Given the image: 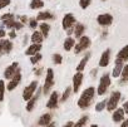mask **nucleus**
Wrapping results in <instances>:
<instances>
[{"label":"nucleus","mask_w":128,"mask_h":127,"mask_svg":"<svg viewBox=\"0 0 128 127\" xmlns=\"http://www.w3.org/2000/svg\"><path fill=\"white\" fill-rule=\"evenodd\" d=\"M55 79H54V69L53 68H48L46 73H45V81H44V86H43V94H48L52 89V87L54 86Z\"/></svg>","instance_id":"obj_3"},{"label":"nucleus","mask_w":128,"mask_h":127,"mask_svg":"<svg viewBox=\"0 0 128 127\" xmlns=\"http://www.w3.org/2000/svg\"><path fill=\"white\" fill-rule=\"evenodd\" d=\"M83 78H84L83 72H77L74 74V77H73V86H72V89H73L74 93H78V91L80 89V87L83 84Z\"/></svg>","instance_id":"obj_11"},{"label":"nucleus","mask_w":128,"mask_h":127,"mask_svg":"<svg viewBox=\"0 0 128 127\" xmlns=\"http://www.w3.org/2000/svg\"><path fill=\"white\" fill-rule=\"evenodd\" d=\"M124 109L123 108H116L114 111H113V114H112V119H113V122H116V123H119V122H122L123 119H124Z\"/></svg>","instance_id":"obj_16"},{"label":"nucleus","mask_w":128,"mask_h":127,"mask_svg":"<svg viewBox=\"0 0 128 127\" xmlns=\"http://www.w3.org/2000/svg\"><path fill=\"white\" fill-rule=\"evenodd\" d=\"M39 32L43 34L44 39L48 38V35L50 33V24H48L46 22H43L42 24H39Z\"/></svg>","instance_id":"obj_24"},{"label":"nucleus","mask_w":128,"mask_h":127,"mask_svg":"<svg viewBox=\"0 0 128 127\" xmlns=\"http://www.w3.org/2000/svg\"><path fill=\"white\" fill-rule=\"evenodd\" d=\"M42 71H43V68H39V69H35V76H40V73H42Z\"/></svg>","instance_id":"obj_46"},{"label":"nucleus","mask_w":128,"mask_h":127,"mask_svg":"<svg viewBox=\"0 0 128 127\" xmlns=\"http://www.w3.org/2000/svg\"><path fill=\"white\" fill-rule=\"evenodd\" d=\"M42 50V44H30L26 49H25V55L26 57H32L34 54L40 53Z\"/></svg>","instance_id":"obj_15"},{"label":"nucleus","mask_w":128,"mask_h":127,"mask_svg":"<svg viewBox=\"0 0 128 127\" xmlns=\"http://www.w3.org/2000/svg\"><path fill=\"white\" fill-rule=\"evenodd\" d=\"M40 92H43L42 88H39L38 94H34V96L26 102V107H25V109H26L28 112H32V111L34 109V107H35V104H36V102H38V99H39V97H40Z\"/></svg>","instance_id":"obj_14"},{"label":"nucleus","mask_w":128,"mask_h":127,"mask_svg":"<svg viewBox=\"0 0 128 127\" xmlns=\"http://www.w3.org/2000/svg\"><path fill=\"white\" fill-rule=\"evenodd\" d=\"M9 37H10V39H14V38H16V33H15V30H10V33H9Z\"/></svg>","instance_id":"obj_43"},{"label":"nucleus","mask_w":128,"mask_h":127,"mask_svg":"<svg viewBox=\"0 0 128 127\" xmlns=\"http://www.w3.org/2000/svg\"><path fill=\"white\" fill-rule=\"evenodd\" d=\"M53 63H54V64H56V66L62 64V63H63V57H62V54L54 53V54H53Z\"/></svg>","instance_id":"obj_33"},{"label":"nucleus","mask_w":128,"mask_h":127,"mask_svg":"<svg viewBox=\"0 0 128 127\" xmlns=\"http://www.w3.org/2000/svg\"><path fill=\"white\" fill-rule=\"evenodd\" d=\"M84 30H86L84 24L78 23V24L76 25V29H74V35H76V38H80V37L84 34Z\"/></svg>","instance_id":"obj_26"},{"label":"nucleus","mask_w":128,"mask_h":127,"mask_svg":"<svg viewBox=\"0 0 128 127\" xmlns=\"http://www.w3.org/2000/svg\"><path fill=\"white\" fill-rule=\"evenodd\" d=\"M30 40H32L33 44H42L43 40H44V37H43V34L39 30H34L32 37H30Z\"/></svg>","instance_id":"obj_21"},{"label":"nucleus","mask_w":128,"mask_h":127,"mask_svg":"<svg viewBox=\"0 0 128 127\" xmlns=\"http://www.w3.org/2000/svg\"><path fill=\"white\" fill-rule=\"evenodd\" d=\"M53 18V14L52 13H49V12H42V13H39L38 14V17L35 18L38 22H45V20H48V19H52Z\"/></svg>","instance_id":"obj_25"},{"label":"nucleus","mask_w":128,"mask_h":127,"mask_svg":"<svg viewBox=\"0 0 128 127\" xmlns=\"http://www.w3.org/2000/svg\"><path fill=\"white\" fill-rule=\"evenodd\" d=\"M29 27H30L32 29H36V28H38V20H36L35 18L30 19V20H29Z\"/></svg>","instance_id":"obj_37"},{"label":"nucleus","mask_w":128,"mask_h":127,"mask_svg":"<svg viewBox=\"0 0 128 127\" xmlns=\"http://www.w3.org/2000/svg\"><path fill=\"white\" fill-rule=\"evenodd\" d=\"M5 35H6V32L3 28H0V40H2L3 38H5Z\"/></svg>","instance_id":"obj_41"},{"label":"nucleus","mask_w":128,"mask_h":127,"mask_svg":"<svg viewBox=\"0 0 128 127\" xmlns=\"http://www.w3.org/2000/svg\"><path fill=\"white\" fill-rule=\"evenodd\" d=\"M89 59H90V53L86 54V55L82 58V60L79 62V64L77 66V72H83V71L86 69V67H87V64H88Z\"/></svg>","instance_id":"obj_22"},{"label":"nucleus","mask_w":128,"mask_h":127,"mask_svg":"<svg viewBox=\"0 0 128 127\" xmlns=\"http://www.w3.org/2000/svg\"><path fill=\"white\" fill-rule=\"evenodd\" d=\"M23 27H24V24H23L22 22H15V27H14V29H15V30H20Z\"/></svg>","instance_id":"obj_40"},{"label":"nucleus","mask_w":128,"mask_h":127,"mask_svg":"<svg viewBox=\"0 0 128 127\" xmlns=\"http://www.w3.org/2000/svg\"><path fill=\"white\" fill-rule=\"evenodd\" d=\"M120 127H128V118L122 121V124H120Z\"/></svg>","instance_id":"obj_44"},{"label":"nucleus","mask_w":128,"mask_h":127,"mask_svg":"<svg viewBox=\"0 0 128 127\" xmlns=\"http://www.w3.org/2000/svg\"><path fill=\"white\" fill-rule=\"evenodd\" d=\"M92 3V0H79V5L82 9H87Z\"/></svg>","instance_id":"obj_36"},{"label":"nucleus","mask_w":128,"mask_h":127,"mask_svg":"<svg viewBox=\"0 0 128 127\" xmlns=\"http://www.w3.org/2000/svg\"><path fill=\"white\" fill-rule=\"evenodd\" d=\"M59 98H60V94H59L56 91L52 92L50 96H49V99H48V102H46V108H48V109H55V108L58 107Z\"/></svg>","instance_id":"obj_9"},{"label":"nucleus","mask_w":128,"mask_h":127,"mask_svg":"<svg viewBox=\"0 0 128 127\" xmlns=\"http://www.w3.org/2000/svg\"><path fill=\"white\" fill-rule=\"evenodd\" d=\"M5 91H6V84L4 79H0V102H3L5 98Z\"/></svg>","instance_id":"obj_28"},{"label":"nucleus","mask_w":128,"mask_h":127,"mask_svg":"<svg viewBox=\"0 0 128 127\" xmlns=\"http://www.w3.org/2000/svg\"><path fill=\"white\" fill-rule=\"evenodd\" d=\"M103 2H106V0H103Z\"/></svg>","instance_id":"obj_50"},{"label":"nucleus","mask_w":128,"mask_h":127,"mask_svg":"<svg viewBox=\"0 0 128 127\" xmlns=\"http://www.w3.org/2000/svg\"><path fill=\"white\" fill-rule=\"evenodd\" d=\"M106 106H107V99L100 101V102H98V103L96 104V111H97V112H102V111L106 108Z\"/></svg>","instance_id":"obj_35"},{"label":"nucleus","mask_w":128,"mask_h":127,"mask_svg":"<svg viewBox=\"0 0 128 127\" xmlns=\"http://www.w3.org/2000/svg\"><path fill=\"white\" fill-rule=\"evenodd\" d=\"M88 119H89V117H88V116H83L82 118H79V119H78V122L73 123V126H72V127H83V126H86V124H87Z\"/></svg>","instance_id":"obj_29"},{"label":"nucleus","mask_w":128,"mask_h":127,"mask_svg":"<svg viewBox=\"0 0 128 127\" xmlns=\"http://www.w3.org/2000/svg\"><path fill=\"white\" fill-rule=\"evenodd\" d=\"M73 123H74V122H72V121H69L68 123H66V124H64L63 127H72V126H73Z\"/></svg>","instance_id":"obj_45"},{"label":"nucleus","mask_w":128,"mask_h":127,"mask_svg":"<svg viewBox=\"0 0 128 127\" xmlns=\"http://www.w3.org/2000/svg\"><path fill=\"white\" fill-rule=\"evenodd\" d=\"M112 81H110V76L108 73H104L100 79H99V84H98V88L96 89V93H98V96H103L107 93L109 86H110Z\"/></svg>","instance_id":"obj_2"},{"label":"nucleus","mask_w":128,"mask_h":127,"mask_svg":"<svg viewBox=\"0 0 128 127\" xmlns=\"http://www.w3.org/2000/svg\"><path fill=\"white\" fill-rule=\"evenodd\" d=\"M10 4V0H0V9H4Z\"/></svg>","instance_id":"obj_38"},{"label":"nucleus","mask_w":128,"mask_h":127,"mask_svg":"<svg viewBox=\"0 0 128 127\" xmlns=\"http://www.w3.org/2000/svg\"><path fill=\"white\" fill-rule=\"evenodd\" d=\"M22 78H23L22 72H18L12 79H9V82H8V84H6V89H8V92L14 91V89L19 86V83L22 82Z\"/></svg>","instance_id":"obj_10"},{"label":"nucleus","mask_w":128,"mask_h":127,"mask_svg":"<svg viewBox=\"0 0 128 127\" xmlns=\"http://www.w3.org/2000/svg\"><path fill=\"white\" fill-rule=\"evenodd\" d=\"M43 7H44L43 0H32V3H30V9H40Z\"/></svg>","instance_id":"obj_30"},{"label":"nucleus","mask_w":128,"mask_h":127,"mask_svg":"<svg viewBox=\"0 0 128 127\" xmlns=\"http://www.w3.org/2000/svg\"><path fill=\"white\" fill-rule=\"evenodd\" d=\"M123 109H124V113H128V101H126L124 103H123V107H122Z\"/></svg>","instance_id":"obj_42"},{"label":"nucleus","mask_w":128,"mask_h":127,"mask_svg":"<svg viewBox=\"0 0 128 127\" xmlns=\"http://www.w3.org/2000/svg\"><path fill=\"white\" fill-rule=\"evenodd\" d=\"M94 96H96V88H94V87H88V88H86V89L82 92V94H80V97H79V99H78V107H79L80 109H87V108L90 106V103H92Z\"/></svg>","instance_id":"obj_1"},{"label":"nucleus","mask_w":128,"mask_h":127,"mask_svg":"<svg viewBox=\"0 0 128 127\" xmlns=\"http://www.w3.org/2000/svg\"><path fill=\"white\" fill-rule=\"evenodd\" d=\"M90 38L89 37H87V35H82L80 38H79V42L78 43H76V45H74V53L76 54H79L80 52H83V50H86V49H88L89 47H90Z\"/></svg>","instance_id":"obj_5"},{"label":"nucleus","mask_w":128,"mask_h":127,"mask_svg":"<svg viewBox=\"0 0 128 127\" xmlns=\"http://www.w3.org/2000/svg\"><path fill=\"white\" fill-rule=\"evenodd\" d=\"M116 60L122 62V63H124V62L128 60V45L123 47V48L118 52V54H117V57H116Z\"/></svg>","instance_id":"obj_17"},{"label":"nucleus","mask_w":128,"mask_h":127,"mask_svg":"<svg viewBox=\"0 0 128 127\" xmlns=\"http://www.w3.org/2000/svg\"><path fill=\"white\" fill-rule=\"evenodd\" d=\"M0 42H2V47H3V54H9L13 50L14 45H13V42L12 40H9V39H2Z\"/></svg>","instance_id":"obj_20"},{"label":"nucleus","mask_w":128,"mask_h":127,"mask_svg":"<svg viewBox=\"0 0 128 127\" xmlns=\"http://www.w3.org/2000/svg\"><path fill=\"white\" fill-rule=\"evenodd\" d=\"M97 22H98V24L102 25V27H109V25L112 24V22H113V17H112L110 14H108V13L100 14V15H98Z\"/></svg>","instance_id":"obj_12"},{"label":"nucleus","mask_w":128,"mask_h":127,"mask_svg":"<svg viewBox=\"0 0 128 127\" xmlns=\"http://www.w3.org/2000/svg\"><path fill=\"white\" fill-rule=\"evenodd\" d=\"M72 92H73L72 87H68V88H66V91H64V93H63V96H62L60 101H62V102H66V101H67V99H68V98L70 97Z\"/></svg>","instance_id":"obj_32"},{"label":"nucleus","mask_w":128,"mask_h":127,"mask_svg":"<svg viewBox=\"0 0 128 127\" xmlns=\"http://www.w3.org/2000/svg\"><path fill=\"white\" fill-rule=\"evenodd\" d=\"M45 127H55V123H53V122H52V123H49V124H48V126H45Z\"/></svg>","instance_id":"obj_48"},{"label":"nucleus","mask_w":128,"mask_h":127,"mask_svg":"<svg viewBox=\"0 0 128 127\" xmlns=\"http://www.w3.org/2000/svg\"><path fill=\"white\" fill-rule=\"evenodd\" d=\"M120 97H122V93H120L119 91H114V92L110 94L109 99L107 101L106 108H107L109 112H113L116 108H118V103H119V101H120Z\"/></svg>","instance_id":"obj_4"},{"label":"nucleus","mask_w":128,"mask_h":127,"mask_svg":"<svg viewBox=\"0 0 128 127\" xmlns=\"http://www.w3.org/2000/svg\"><path fill=\"white\" fill-rule=\"evenodd\" d=\"M42 59H43V54L38 53V54H34V55H32V57H30V63H32L33 66H36Z\"/></svg>","instance_id":"obj_31"},{"label":"nucleus","mask_w":128,"mask_h":127,"mask_svg":"<svg viewBox=\"0 0 128 127\" xmlns=\"http://www.w3.org/2000/svg\"><path fill=\"white\" fill-rule=\"evenodd\" d=\"M38 84H39L38 81H32L30 84H28V86L24 88V91H23V99H24L25 102H28V101L35 94V92H36V89H38Z\"/></svg>","instance_id":"obj_6"},{"label":"nucleus","mask_w":128,"mask_h":127,"mask_svg":"<svg viewBox=\"0 0 128 127\" xmlns=\"http://www.w3.org/2000/svg\"><path fill=\"white\" fill-rule=\"evenodd\" d=\"M49 123H52V114L50 113H44L38 119V126H40V127H45Z\"/></svg>","instance_id":"obj_19"},{"label":"nucleus","mask_w":128,"mask_h":127,"mask_svg":"<svg viewBox=\"0 0 128 127\" xmlns=\"http://www.w3.org/2000/svg\"><path fill=\"white\" fill-rule=\"evenodd\" d=\"M0 55H3V47H2V42H0Z\"/></svg>","instance_id":"obj_47"},{"label":"nucleus","mask_w":128,"mask_h":127,"mask_svg":"<svg viewBox=\"0 0 128 127\" xmlns=\"http://www.w3.org/2000/svg\"><path fill=\"white\" fill-rule=\"evenodd\" d=\"M109 62H110V49L108 48V49H106V50L102 53V55H100V59H99V67H102V68L108 67Z\"/></svg>","instance_id":"obj_13"},{"label":"nucleus","mask_w":128,"mask_h":127,"mask_svg":"<svg viewBox=\"0 0 128 127\" xmlns=\"http://www.w3.org/2000/svg\"><path fill=\"white\" fill-rule=\"evenodd\" d=\"M8 19H14V14H12V13H8V14H4V15H2V22H4V20H8Z\"/></svg>","instance_id":"obj_39"},{"label":"nucleus","mask_w":128,"mask_h":127,"mask_svg":"<svg viewBox=\"0 0 128 127\" xmlns=\"http://www.w3.org/2000/svg\"><path fill=\"white\" fill-rule=\"evenodd\" d=\"M18 72H20V67L18 62H13L10 66H8L4 71V79H12Z\"/></svg>","instance_id":"obj_7"},{"label":"nucleus","mask_w":128,"mask_h":127,"mask_svg":"<svg viewBox=\"0 0 128 127\" xmlns=\"http://www.w3.org/2000/svg\"><path fill=\"white\" fill-rule=\"evenodd\" d=\"M123 63L122 62H118V60H116V66H114V68H113V71H112V77L113 78H118V77H120V72H122V69H123Z\"/></svg>","instance_id":"obj_23"},{"label":"nucleus","mask_w":128,"mask_h":127,"mask_svg":"<svg viewBox=\"0 0 128 127\" xmlns=\"http://www.w3.org/2000/svg\"><path fill=\"white\" fill-rule=\"evenodd\" d=\"M15 19H8V20H4L3 22V24H4V27H6L8 29H13L14 27H15Z\"/></svg>","instance_id":"obj_34"},{"label":"nucleus","mask_w":128,"mask_h":127,"mask_svg":"<svg viewBox=\"0 0 128 127\" xmlns=\"http://www.w3.org/2000/svg\"><path fill=\"white\" fill-rule=\"evenodd\" d=\"M120 78H122V81H120V83H122V86L128 81V64H124L123 66V69H122V72H120Z\"/></svg>","instance_id":"obj_27"},{"label":"nucleus","mask_w":128,"mask_h":127,"mask_svg":"<svg viewBox=\"0 0 128 127\" xmlns=\"http://www.w3.org/2000/svg\"><path fill=\"white\" fill-rule=\"evenodd\" d=\"M76 22H77L76 20V17L72 13H68V14L64 15V18L62 20V27H63L64 30H68V29L73 28V25L76 24Z\"/></svg>","instance_id":"obj_8"},{"label":"nucleus","mask_w":128,"mask_h":127,"mask_svg":"<svg viewBox=\"0 0 128 127\" xmlns=\"http://www.w3.org/2000/svg\"><path fill=\"white\" fill-rule=\"evenodd\" d=\"M74 45H76V39H74L73 37L68 35L66 39H64L63 48H64V50H66V52H69V50H72V49L74 48Z\"/></svg>","instance_id":"obj_18"},{"label":"nucleus","mask_w":128,"mask_h":127,"mask_svg":"<svg viewBox=\"0 0 128 127\" xmlns=\"http://www.w3.org/2000/svg\"><path fill=\"white\" fill-rule=\"evenodd\" d=\"M90 127H98V124H92Z\"/></svg>","instance_id":"obj_49"}]
</instances>
